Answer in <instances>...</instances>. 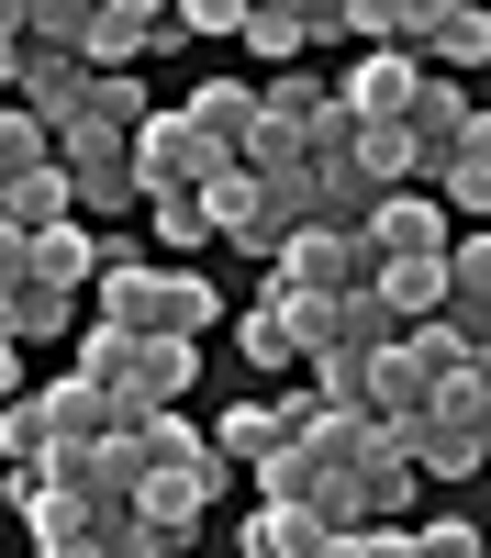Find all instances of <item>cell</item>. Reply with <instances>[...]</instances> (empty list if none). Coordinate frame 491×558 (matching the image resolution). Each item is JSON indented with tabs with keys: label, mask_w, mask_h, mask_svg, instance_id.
Listing matches in <instances>:
<instances>
[{
	"label": "cell",
	"mask_w": 491,
	"mask_h": 558,
	"mask_svg": "<svg viewBox=\"0 0 491 558\" xmlns=\"http://www.w3.org/2000/svg\"><path fill=\"white\" fill-rule=\"evenodd\" d=\"M67 57H78V78H134L146 57H179V23H168V0H89Z\"/></svg>",
	"instance_id": "obj_1"
},
{
	"label": "cell",
	"mask_w": 491,
	"mask_h": 558,
	"mask_svg": "<svg viewBox=\"0 0 491 558\" xmlns=\"http://www.w3.org/2000/svg\"><path fill=\"white\" fill-rule=\"evenodd\" d=\"M223 168H235V157H212V146H201V134L179 123V112H157L146 134H123V179H134V202H157V191L201 202V191H212Z\"/></svg>",
	"instance_id": "obj_2"
},
{
	"label": "cell",
	"mask_w": 491,
	"mask_h": 558,
	"mask_svg": "<svg viewBox=\"0 0 491 558\" xmlns=\"http://www.w3.org/2000/svg\"><path fill=\"white\" fill-rule=\"evenodd\" d=\"M223 481H235V470H223V458H191V470H146V481L123 492V514L146 525V536H168V547H191V525H201V502H212Z\"/></svg>",
	"instance_id": "obj_3"
},
{
	"label": "cell",
	"mask_w": 491,
	"mask_h": 558,
	"mask_svg": "<svg viewBox=\"0 0 491 558\" xmlns=\"http://www.w3.org/2000/svg\"><path fill=\"white\" fill-rule=\"evenodd\" d=\"M357 235H369V257H446V246H458V223L435 213V191H380Z\"/></svg>",
	"instance_id": "obj_4"
},
{
	"label": "cell",
	"mask_w": 491,
	"mask_h": 558,
	"mask_svg": "<svg viewBox=\"0 0 491 558\" xmlns=\"http://www.w3.org/2000/svg\"><path fill=\"white\" fill-rule=\"evenodd\" d=\"M491 57V23L469 12V0H414V68L425 78H458Z\"/></svg>",
	"instance_id": "obj_5"
},
{
	"label": "cell",
	"mask_w": 491,
	"mask_h": 558,
	"mask_svg": "<svg viewBox=\"0 0 491 558\" xmlns=\"http://www.w3.org/2000/svg\"><path fill=\"white\" fill-rule=\"evenodd\" d=\"M414 89H425L414 57H357V68L335 78V112H346V123H402V112H414Z\"/></svg>",
	"instance_id": "obj_6"
},
{
	"label": "cell",
	"mask_w": 491,
	"mask_h": 558,
	"mask_svg": "<svg viewBox=\"0 0 491 558\" xmlns=\"http://www.w3.org/2000/svg\"><path fill=\"white\" fill-rule=\"evenodd\" d=\"M223 313H235V302H223L212 279H201V268H157V302H146V336H179V347H201V336H212Z\"/></svg>",
	"instance_id": "obj_7"
},
{
	"label": "cell",
	"mask_w": 491,
	"mask_h": 558,
	"mask_svg": "<svg viewBox=\"0 0 491 558\" xmlns=\"http://www.w3.org/2000/svg\"><path fill=\"white\" fill-rule=\"evenodd\" d=\"M89 268H101V235H89V223H45V235H23V279L34 291H89Z\"/></svg>",
	"instance_id": "obj_8"
},
{
	"label": "cell",
	"mask_w": 491,
	"mask_h": 558,
	"mask_svg": "<svg viewBox=\"0 0 491 558\" xmlns=\"http://www.w3.org/2000/svg\"><path fill=\"white\" fill-rule=\"evenodd\" d=\"M201 380V347H179V336H134V380H123V413H168L179 391Z\"/></svg>",
	"instance_id": "obj_9"
},
{
	"label": "cell",
	"mask_w": 491,
	"mask_h": 558,
	"mask_svg": "<svg viewBox=\"0 0 491 558\" xmlns=\"http://www.w3.org/2000/svg\"><path fill=\"white\" fill-rule=\"evenodd\" d=\"M34 402H45V436H57V447H89V436H123L134 425L123 391H89V380H45Z\"/></svg>",
	"instance_id": "obj_10"
},
{
	"label": "cell",
	"mask_w": 491,
	"mask_h": 558,
	"mask_svg": "<svg viewBox=\"0 0 491 558\" xmlns=\"http://www.w3.org/2000/svg\"><path fill=\"white\" fill-rule=\"evenodd\" d=\"M235 357L257 368V380H268V368H302V347H291V291H280V279H257V302H235Z\"/></svg>",
	"instance_id": "obj_11"
},
{
	"label": "cell",
	"mask_w": 491,
	"mask_h": 558,
	"mask_svg": "<svg viewBox=\"0 0 491 558\" xmlns=\"http://www.w3.org/2000/svg\"><path fill=\"white\" fill-rule=\"evenodd\" d=\"M179 123H191L212 157H235V146H246V123H257V89H246V78H201L191 101H179Z\"/></svg>",
	"instance_id": "obj_12"
},
{
	"label": "cell",
	"mask_w": 491,
	"mask_h": 558,
	"mask_svg": "<svg viewBox=\"0 0 491 558\" xmlns=\"http://www.w3.org/2000/svg\"><path fill=\"white\" fill-rule=\"evenodd\" d=\"M0 492L23 502V525H34V547H57V536H89V502H78L67 481H45V470H0Z\"/></svg>",
	"instance_id": "obj_13"
},
{
	"label": "cell",
	"mask_w": 491,
	"mask_h": 558,
	"mask_svg": "<svg viewBox=\"0 0 491 558\" xmlns=\"http://www.w3.org/2000/svg\"><path fill=\"white\" fill-rule=\"evenodd\" d=\"M246 57L268 68V78H280V68H302V45H312V12H302V0H246Z\"/></svg>",
	"instance_id": "obj_14"
},
{
	"label": "cell",
	"mask_w": 491,
	"mask_h": 558,
	"mask_svg": "<svg viewBox=\"0 0 491 558\" xmlns=\"http://www.w3.org/2000/svg\"><path fill=\"white\" fill-rule=\"evenodd\" d=\"M78 89H89V78H78V57H23V68H12V101H23L45 134L78 123Z\"/></svg>",
	"instance_id": "obj_15"
},
{
	"label": "cell",
	"mask_w": 491,
	"mask_h": 558,
	"mask_svg": "<svg viewBox=\"0 0 491 558\" xmlns=\"http://www.w3.org/2000/svg\"><path fill=\"white\" fill-rule=\"evenodd\" d=\"M67 336H78V302L67 291H34V279H23V291L0 302V347H67Z\"/></svg>",
	"instance_id": "obj_16"
},
{
	"label": "cell",
	"mask_w": 491,
	"mask_h": 558,
	"mask_svg": "<svg viewBox=\"0 0 491 558\" xmlns=\"http://www.w3.org/2000/svg\"><path fill=\"white\" fill-rule=\"evenodd\" d=\"M201 447L223 458V470H257V458H268V447H280V413H268V402L246 391V402H223V425H212Z\"/></svg>",
	"instance_id": "obj_17"
},
{
	"label": "cell",
	"mask_w": 491,
	"mask_h": 558,
	"mask_svg": "<svg viewBox=\"0 0 491 558\" xmlns=\"http://www.w3.org/2000/svg\"><path fill=\"white\" fill-rule=\"evenodd\" d=\"M67 380L123 391V380H134V336H123V324H78V336H67Z\"/></svg>",
	"instance_id": "obj_18"
},
{
	"label": "cell",
	"mask_w": 491,
	"mask_h": 558,
	"mask_svg": "<svg viewBox=\"0 0 491 558\" xmlns=\"http://www.w3.org/2000/svg\"><path fill=\"white\" fill-rule=\"evenodd\" d=\"M402 357L425 368V402H435V380H469L480 368V347L458 336V324H402Z\"/></svg>",
	"instance_id": "obj_19"
},
{
	"label": "cell",
	"mask_w": 491,
	"mask_h": 558,
	"mask_svg": "<svg viewBox=\"0 0 491 558\" xmlns=\"http://www.w3.org/2000/svg\"><path fill=\"white\" fill-rule=\"evenodd\" d=\"M78 123H101V134H146V123H157V89H146V78H89V89H78Z\"/></svg>",
	"instance_id": "obj_20"
},
{
	"label": "cell",
	"mask_w": 491,
	"mask_h": 558,
	"mask_svg": "<svg viewBox=\"0 0 491 558\" xmlns=\"http://www.w3.org/2000/svg\"><path fill=\"white\" fill-rule=\"evenodd\" d=\"M0 223H12V235H45V223H78V213H67V168H34V179H12V191H0Z\"/></svg>",
	"instance_id": "obj_21"
},
{
	"label": "cell",
	"mask_w": 491,
	"mask_h": 558,
	"mask_svg": "<svg viewBox=\"0 0 491 558\" xmlns=\"http://www.w3.org/2000/svg\"><path fill=\"white\" fill-rule=\"evenodd\" d=\"M134 458H146V470H191V458H212V447H201L191 413L168 402V413H134Z\"/></svg>",
	"instance_id": "obj_22"
},
{
	"label": "cell",
	"mask_w": 491,
	"mask_h": 558,
	"mask_svg": "<svg viewBox=\"0 0 491 558\" xmlns=\"http://www.w3.org/2000/svg\"><path fill=\"white\" fill-rule=\"evenodd\" d=\"M67 213H78V223H89V213H134L123 157H78V168H67Z\"/></svg>",
	"instance_id": "obj_23"
},
{
	"label": "cell",
	"mask_w": 491,
	"mask_h": 558,
	"mask_svg": "<svg viewBox=\"0 0 491 558\" xmlns=\"http://www.w3.org/2000/svg\"><path fill=\"white\" fill-rule=\"evenodd\" d=\"M235 547H246V558H302V547H324V536H312L291 502H246V536H235Z\"/></svg>",
	"instance_id": "obj_24"
},
{
	"label": "cell",
	"mask_w": 491,
	"mask_h": 558,
	"mask_svg": "<svg viewBox=\"0 0 491 558\" xmlns=\"http://www.w3.org/2000/svg\"><path fill=\"white\" fill-rule=\"evenodd\" d=\"M34 168H57V146H45V123H34L23 101H0V191L34 179Z\"/></svg>",
	"instance_id": "obj_25"
},
{
	"label": "cell",
	"mask_w": 491,
	"mask_h": 558,
	"mask_svg": "<svg viewBox=\"0 0 491 558\" xmlns=\"http://www.w3.org/2000/svg\"><path fill=\"white\" fill-rule=\"evenodd\" d=\"M89 23V0H23V57H67Z\"/></svg>",
	"instance_id": "obj_26"
},
{
	"label": "cell",
	"mask_w": 491,
	"mask_h": 558,
	"mask_svg": "<svg viewBox=\"0 0 491 558\" xmlns=\"http://www.w3.org/2000/svg\"><path fill=\"white\" fill-rule=\"evenodd\" d=\"M45 447H57V436H45V402H34V391H12V402H0V470H34Z\"/></svg>",
	"instance_id": "obj_27"
},
{
	"label": "cell",
	"mask_w": 491,
	"mask_h": 558,
	"mask_svg": "<svg viewBox=\"0 0 491 558\" xmlns=\"http://www.w3.org/2000/svg\"><path fill=\"white\" fill-rule=\"evenodd\" d=\"M257 112H268V123H291V134H302L312 112H324V78H302V68H280V78H268V89H257Z\"/></svg>",
	"instance_id": "obj_28"
},
{
	"label": "cell",
	"mask_w": 491,
	"mask_h": 558,
	"mask_svg": "<svg viewBox=\"0 0 491 558\" xmlns=\"http://www.w3.org/2000/svg\"><path fill=\"white\" fill-rule=\"evenodd\" d=\"M134 213H146V223H157V246H179V257H191V246H212V223H201V202H179V191H157V202H134Z\"/></svg>",
	"instance_id": "obj_29"
},
{
	"label": "cell",
	"mask_w": 491,
	"mask_h": 558,
	"mask_svg": "<svg viewBox=\"0 0 491 558\" xmlns=\"http://www.w3.org/2000/svg\"><path fill=\"white\" fill-rule=\"evenodd\" d=\"M168 23H179V45H191V34H235L246 0H168Z\"/></svg>",
	"instance_id": "obj_30"
},
{
	"label": "cell",
	"mask_w": 491,
	"mask_h": 558,
	"mask_svg": "<svg viewBox=\"0 0 491 558\" xmlns=\"http://www.w3.org/2000/svg\"><path fill=\"white\" fill-rule=\"evenodd\" d=\"M12 68H23V0H0V89H12Z\"/></svg>",
	"instance_id": "obj_31"
},
{
	"label": "cell",
	"mask_w": 491,
	"mask_h": 558,
	"mask_svg": "<svg viewBox=\"0 0 491 558\" xmlns=\"http://www.w3.org/2000/svg\"><path fill=\"white\" fill-rule=\"evenodd\" d=\"M12 291H23V235L0 223V302H12Z\"/></svg>",
	"instance_id": "obj_32"
},
{
	"label": "cell",
	"mask_w": 491,
	"mask_h": 558,
	"mask_svg": "<svg viewBox=\"0 0 491 558\" xmlns=\"http://www.w3.org/2000/svg\"><path fill=\"white\" fill-rule=\"evenodd\" d=\"M34 558H101V536H57V547H34Z\"/></svg>",
	"instance_id": "obj_33"
},
{
	"label": "cell",
	"mask_w": 491,
	"mask_h": 558,
	"mask_svg": "<svg viewBox=\"0 0 491 558\" xmlns=\"http://www.w3.org/2000/svg\"><path fill=\"white\" fill-rule=\"evenodd\" d=\"M23 391V347H0V402H12Z\"/></svg>",
	"instance_id": "obj_34"
},
{
	"label": "cell",
	"mask_w": 491,
	"mask_h": 558,
	"mask_svg": "<svg viewBox=\"0 0 491 558\" xmlns=\"http://www.w3.org/2000/svg\"><path fill=\"white\" fill-rule=\"evenodd\" d=\"M302 558H324V547H302Z\"/></svg>",
	"instance_id": "obj_35"
}]
</instances>
